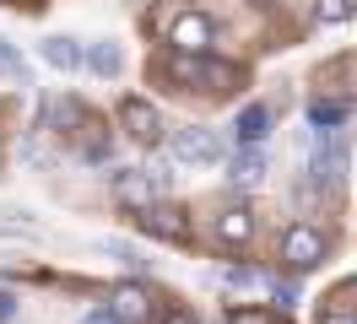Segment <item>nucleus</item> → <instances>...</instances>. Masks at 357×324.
I'll use <instances>...</instances> for the list:
<instances>
[{"mask_svg":"<svg viewBox=\"0 0 357 324\" xmlns=\"http://www.w3.org/2000/svg\"><path fill=\"white\" fill-rule=\"evenodd\" d=\"M114 194L125 200V206H135V211H146L152 206V178H146V168H119L114 173Z\"/></svg>","mask_w":357,"mask_h":324,"instance_id":"nucleus-8","label":"nucleus"},{"mask_svg":"<svg viewBox=\"0 0 357 324\" xmlns=\"http://www.w3.org/2000/svg\"><path fill=\"white\" fill-rule=\"evenodd\" d=\"M314 178L319 184H341L347 178V168H352V157H347V146L335 141V130H319V141H314Z\"/></svg>","mask_w":357,"mask_h":324,"instance_id":"nucleus-4","label":"nucleus"},{"mask_svg":"<svg viewBox=\"0 0 357 324\" xmlns=\"http://www.w3.org/2000/svg\"><path fill=\"white\" fill-rule=\"evenodd\" d=\"M141 227H146L152 238H162V243H184V238H190V222H184L178 206H146Z\"/></svg>","mask_w":357,"mask_h":324,"instance_id":"nucleus-7","label":"nucleus"},{"mask_svg":"<svg viewBox=\"0 0 357 324\" xmlns=\"http://www.w3.org/2000/svg\"><path fill=\"white\" fill-rule=\"evenodd\" d=\"M119 125L130 130L135 141H146V146L162 141V114H157L146 98H119Z\"/></svg>","mask_w":357,"mask_h":324,"instance_id":"nucleus-5","label":"nucleus"},{"mask_svg":"<svg viewBox=\"0 0 357 324\" xmlns=\"http://www.w3.org/2000/svg\"><path fill=\"white\" fill-rule=\"evenodd\" d=\"M0 65H6V70H11L17 82H27V65H22V54H17V49H11L6 38H0Z\"/></svg>","mask_w":357,"mask_h":324,"instance_id":"nucleus-18","label":"nucleus"},{"mask_svg":"<svg viewBox=\"0 0 357 324\" xmlns=\"http://www.w3.org/2000/svg\"><path fill=\"white\" fill-rule=\"evenodd\" d=\"M227 286H233V292H249V286H260V276H255V270H227Z\"/></svg>","mask_w":357,"mask_h":324,"instance_id":"nucleus-20","label":"nucleus"},{"mask_svg":"<svg viewBox=\"0 0 357 324\" xmlns=\"http://www.w3.org/2000/svg\"><path fill=\"white\" fill-rule=\"evenodd\" d=\"M174 76H178V82H201L206 92H227V86H233V65L211 60V54H178Z\"/></svg>","mask_w":357,"mask_h":324,"instance_id":"nucleus-2","label":"nucleus"},{"mask_svg":"<svg viewBox=\"0 0 357 324\" xmlns=\"http://www.w3.org/2000/svg\"><path fill=\"white\" fill-rule=\"evenodd\" d=\"M314 17H319V27H341V22L357 17V0H319Z\"/></svg>","mask_w":357,"mask_h":324,"instance_id":"nucleus-15","label":"nucleus"},{"mask_svg":"<svg viewBox=\"0 0 357 324\" xmlns=\"http://www.w3.org/2000/svg\"><path fill=\"white\" fill-rule=\"evenodd\" d=\"M282 259H287L292 270H314L325 259V238L314 233L309 222H292L287 233H282Z\"/></svg>","mask_w":357,"mask_h":324,"instance_id":"nucleus-3","label":"nucleus"},{"mask_svg":"<svg viewBox=\"0 0 357 324\" xmlns=\"http://www.w3.org/2000/svg\"><path fill=\"white\" fill-rule=\"evenodd\" d=\"M227 168H233V173H227L233 184L255 190V184H266V151H260V146H238V157H233Z\"/></svg>","mask_w":357,"mask_h":324,"instance_id":"nucleus-10","label":"nucleus"},{"mask_svg":"<svg viewBox=\"0 0 357 324\" xmlns=\"http://www.w3.org/2000/svg\"><path fill=\"white\" fill-rule=\"evenodd\" d=\"M276 302H282V308H298V286H292V281H276Z\"/></svg>","mask_w":357,"mask_h":324,"instance_id":"nucleus-21","label":"nucleus"},{"mask_svg":"<svg viewBox=\"0 0 357 324\" xmlns=\"http://www.w3.org/2000/svg\"><path fill=\"white\" fill-rule=\"evenodd\" d=\"M227 324H276L266 314V308H233V314H227Z\"/></svg>","mask_w":357,"mask_h":324,"instance_id":"nucleus-19","label":"nucleus"},{"mask_svg":"<svg viewBox=\"0 0 357 324\" xmlns=\"http://www.w3.org/2000/svg\"><path fill=\"white\" fill-rule=\"evenodd\" d=\"M347 114H352L347 103H309V125L314 130H335V125H347Z\"/></svg>","mask_w":357,"mask_h":324,"instance_id":"nucleus-16","label":"nucleus"},{"mask_svg":"<svg viewBox=\"0 0 357 324\" xmlns=\"http://www.w3.org/2000/svg\"><path fill=\"white\" fill-rule=\"evenodd\" d=\"M222 157L227 151L217 141V130H201V125L174 130V162H184V168H217Z\"/></svg>","mask_w":357,"mask_h":324,"instance_id":"nucleus-1","label":"nucleus"},{"mask_svg":"<svg viewBox=\"0 0 357 324\" xmlns=\"http://www.w3.org/2000/svg\"><path fill=\"white\" fill-rule=\"evenodd\" d=\"M233 135H238V146H260V141L271 135V108H266V103L238 108V119H233Z\"/></svg>","mask_w":357,"mask_h":324,"instance_id":"nucleus-9","label":"nucleus"},{"mask_svg":"<svg viewBox=\"0 0 357 324\" xmlns=\"http://www.w3.org/2000/svg\"><path fill=\"white\" fill-rule=\"evenodd\" d=\"M174 49L178 54H206L211 49V38H217V27H211V17H201V11H184V17L174 22Z\"/></svg>","mask_w":357,"mask_h":324,"instance_id":"nucleus-6","label":"nucleus"},{"mask_svg":"<svg viewBox=\"0 0 357 324\" xmlns=\"http://www.w3.org/2000/svg\"><path fill=\"white\" fill-rule=\"evenodd\" d=\"M162 324H201V319H195V314H168Z\"/></svg>","mask_w":357,"mask_h":324,"instance_id":"nucleus-24","label":"nucleus"},{"mask_svg":"<svg viewBox=\"0 0 357 324\" xmlns=\"http://www.w3.org/2000/svg\"><path fill=\"white\" fill-rule=\"evenodd\" d=\"M217 238H222V243H249V238H255V216L249 211H222L217 216Z\"/></svg>","mask_w":357,"mask_h":324,"instance_id":"nucleus-13","label":"nucleus"},{"mask_svg":"<svg viewBox=\"0 0 357 324\" xmlns=\"http://www.w3.org/2000/svg\"><path fill=\"white\" fill-rule=\"evenodd\" d=\"M319 324H357V319H352V314H325Z\"/></svg>","mask_w":357,"mask_h":324,"instance_id":"nucleus-25","label":"nucleus"},{"mask_svg":"<svg viewBox=\"0 0 357 324\" xmlns=\"http://www.w3.org/2000/svg\"><path fill=\"white\" fill-rule=\"evenodd\" d=\"M109 308L119 314V324H141V319H146V308H152V302H146V292H141V286H119Z\"/></svg>","mask_w":357,"mask_h":324,"instance_id":"nucleus-11","label":"nucleus"},{"mask_svg":"<svg viewBox=\"0 0 357 324\" xmlns=\"http://www.w3.org/2000/svg\"><path fill=\"white\" fill-rule=\"evenodd\" d=\"M44 60L54 65V70H76V65H82V43L76 38H44Z\"/></svg>","mask_w":357,"mask_h":324,"instance_id":"nucleus-14","label":"nucleus"},{"mask_svg":"<svg viewBox=\"0 0 357 324\" xmlns=\"http://www.w3.org/2000/svg\"><path fill=\"white\" fill-rule=\"evenodd\" d=\"M103 254H114L119 265H130V270H146V265H152V259H141V254H135L130 243H119V238H109V243H103Z\"/></svg>","mask_w":357,"mask_h":324,"instance_id":"nucleus-17","label":"nucleus"},{"mask_svg":"<svg viewBox=\"0 0 357 324\" xmlns=\"http://www.w3.org/2000/svg\"><path fill=\"white\" fill-rule=\"evenodd\" d=\"M82 60H87V65H92V76H103V82L125 70V54H119V43H92Z\"/></svg>","mask_w":357,"mask_h":324,"instance_id":"nucleus-12","label":"nucleus"},{"mask_svg":"<svg viewBox=\"0 0 357 324\" xmlns=\"http://www.w3.org/2000/svg\"><path fill=\"white\" fill-rule=\"evenodd\" d=\"M11 314H17V298H11V292H0V324L11 319Z\"/></svg>","mask_w":357,"mask_h":324,"instance_id":"nucleus-23","label":"nucleus"},{"mask_svg":"<svg viewBox=\"0 0 357 324\" xmlns=\"http://www.w3.org/2000/svg\"><path fill=\"white\" fill-rule=\"evenodd\" d=\"M82 324H119V314H114V308H92Z\"/></svg>","mask_w":357,"mask_h":324,"instance_id":"nucleus-22","label":"nucleus"}]
</instances>
